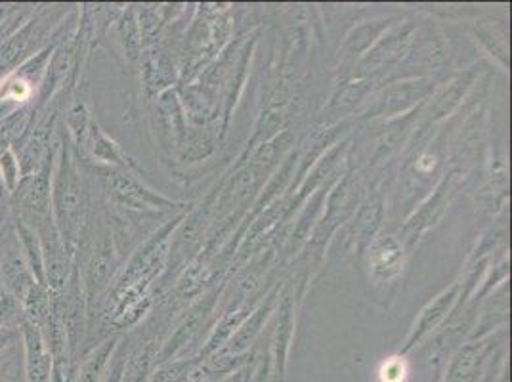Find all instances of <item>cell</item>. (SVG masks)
Segmentation results:
<instances>
[{"label":"cell","instance_id":"obj_1","mask_svg":"<svg viewBox=\"0 0 512 382\" xmlns=\"http://www.w3.org/2000/svg\"><path fill=\"white\" fill-rule=\"evenodd\" d=\"M58 136L60 144L52 170V218L67 251L75 256L90 211V197L81 163L71 149L65 130H58Z\"/></svg>","mask_w":512,"mask_h":382},{"label":"cell","instance_id":"obj_2","mask_svg":"<svg viewBox=\"0 0 512 382\" xmlns=\"http://www.w3.org/2000/svg\"><path fill=\"white\" fill-rule=\"evenodd\" d=\"M100 180L104 184L109 199L121 207V209H130V211H144V209H153L161 205H171L167 199L161 195L151 193L130 170L109 169L100 170Z\"/></svg>","mask_w":512,"mask_h":382},{"label":"cell","instance_id":"obj_3","mask_svg":"<svg viewBox=\"0 0 512 382\" xmlns=\"http://www.w3.org/2000/svg\"><path fill=\"white\" fill-rule=\"evenodd\" d=\"M0 277L4 283L2 291L12 295L20 304L27 295V291L33 287V283H37L23 258L18 237L14 232V224L6 232L0 245Z\"/></svg>","mask_w":512,"mask_h":382},{"label":"cell","instance_id":"obj_4","mask_svg":"<svg viewBox=\"0 0 512 382\" xmlns=\"http://www.w3.org/2000/svg\"><path fill=\"white\" fill-rule=\"evenodd\" d=\"M20 339L23 342V369L25 382L52 381V354L43 339L39 327L23 319L20 327Z\"/></svg>","mask_w":512,"mask_h":382},{"label":"cell","instance_id":"obj_5","mask_svg":"<svg viewBox=\"0 0 512 382\" xmlns=\"http://www.w3.org/2000/svg\"><path fill=\"white\" fill-rule=\"evenodd\" d=\"M119 344V337H109L96 348H92L83 360L73 367L71 382H102L107 365L113 358V352Z\"/></svg>","mask_w":512,"mask_h":382},{"label":"cell","instance_id":"obj_6","mask_svg":"<svg viewBox=\"0 0 512 382\" xmlns=\"http://www.w3.org/2000/svg\"><path fill=\"white\" fill-rule=\"evenodd\" d=\"M14 232L18 237L23 258H25L31 274L35 277V281L41 283V285H46V281H44L43 247H41L39 235L31 226H27L23 220L16 218V216H14Z\"/></svg>","mask_w":512,"mask_h":382},{"label":"cell","instance_id":"obj_7","mask_svg":"<svg viewBox=\"0 0 512 382\" xmlns=\"http://www.w3.org/2000/svg\"><path fill=\"white\" fill-rule=\"evenodd\" d=\"M22 312L25 321H29L35 327H43L46 319L52 314V295L46 285L33 283V287L27 291L22 300Z\"/></svg>","mask_w":512,"mask_h":382},{"label":"cell","instance_id":"obj_8","mask_svg":"<svg viewBox=\"0 0 512 382\" xmlns=\"http://www.w3.org/2000/svg\"><path fill=\"white\" fill-rule=\"evenodd\" d=\"M400 260H402V249H400V245L392 237H386V239L379 241L375 245V251H373V270L377 274L388 277L390 274L398 272Z\"/></svg>","mask_w":512,"mask_h":382},{"label":"cell","instance_id":"obj_9","mask_svg":"<svg viewBox=\"0 0 512 382\" xmlns=\"http://www.w3.org/2000/svg\"><path fill=\"white\" fill-rule=\"evenodd\" d=\"M455 291H457V287H453V289L448 291L446 295H442V297L438 298L434 304H430V306H428L427 310L423 312L421 319H419V325L415 327V331H413L411 339L407 342L406 350H404V352H407V350L415 344V340L421 339V337L427 333L428 329H430L438 319L444 316L442 312H446V308H448L449 304L453 302Z\"/></svg>","mask_w":512,"mask_h":382},{"label":"cell","instance_id":"obj_10","mask_svg":"<svg viewBox=\"0 0 512 382\" xmlns=\"http://www.w3.org/2000/svg\"><path fill=\"white\" fill-rule=\"evenodd\" d=\"M195 371V361H163L155 365L148 382H190Z\"/></svg>","mask_w":512,"mask_h":382},{"label":"cell","instance_id":"obj_11","mask_svg":"<svg viewBox=\"0 0 512 382\" xmlns=\"http://www.w3.org/2000/svg\"><path fill=\"white\" fill-rule=\"evenodd\" d=\"M20 180H22L20 159L14 153V149H6L0 155V182L8 195H12L16 191V188L20 186Z\"/></svg>","mask_w":512,"mask_h":382},{"label":"cell","instance_id":"obj_12","mask_svg":"<svg viewBox=\"0 0 512 382\" xmlns=\"http://www.w3.org/2000/svg\"><path fill=\"white\" fill-rule=\"evenodd\" d=\"M23 319L22 304L6 291H0V329L22 327Z\"/></svg>","mask_w":512,"mask_h":382},{"label":"cell","instance_id":"obj_13","mask_svg":"<svg viewBox=\"0 0 512 382\" xmlns=\"http://www.w3.org/2000/svg\"><path fill=\"white\" fill-rule=\"evenodd\" d=\"M52 381L50 382H71L73 377V363L69 358H52Z\"/></svg>","mask_w":512,"mask_h":382},{"label":"cell","instance_id":"obj_14","mask_svg":"<svg viewBox=\"0 0 512 382\" xmlns=\"http://www.w3.org/2000/svg\"><path fill=\"white\" fill-rule=\"evenodd\" d=\"M0 382H12V379H8V375L0 369Z\"/></svg>","mask_w":512,"mask_h":382}]
</instances>
